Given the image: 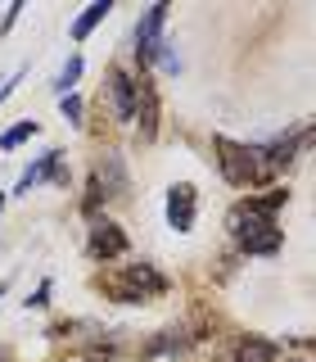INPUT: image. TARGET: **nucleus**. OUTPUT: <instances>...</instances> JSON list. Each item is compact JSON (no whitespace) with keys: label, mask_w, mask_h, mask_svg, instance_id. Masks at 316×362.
Masks as SVG:
<instances>
[{"label":"nucleus","mask_w":316,"mask_h":362,"mask_svg":"<svg viewBox=\"0 0 316 362\" xmlns=\"http://www.w3.org/2000/svg\"><path fill=\"white\" fill-rule=\"evenodd\" d=\"M167 290L172 286H167V276L154 263H127V267L109 272V276H99V294L113 299V303H127V308L150 303V299H163Z\"/></svg>","instance_id":"obj_1"},{"label":"nucleus","mask_w":316,"mask_h":362,"mask_svg":"<svg viewBox=\"0 0 316 362\" xmlns=\"http://www.w3.org/2000/svg\"><path fill=\"white\" fill-rule=\"evenodd\" d=\"M212 154H217V168H221V181L235 190H248L253 195L257 186H267V163L257 154V145H244V141H231V136H212Z\"/></svg>","instance_id":"obj_2"},{"label":"nucleus","mask_w":316,"mask_h":362,"mask_svg":"<svg viewBox=\"0 0 316 362\" xmlns=\"http://www.w3.org/2000/svg\"><path fill=\"white\" fill-rule=\"evenodd\" d=\"M289 204V190L285 186H271V190H257V195H248L244 204H235L231 213H226V231L240 240L248 231H262V226H276V213Z\"/></svg>","instance_id":"obj_3"},{"label":"nucleus","mask_w":316,"mask_h":362,"mask_svg":"<svg viewBox=\"0 0 316 362\" xmlns=\"http://www.w3.org/2000/svg\"><path fill=\"white\" fill-rule=\"evenodd\" d=\"M127 190V163H122L118 150H109L104 158H99L95 168H90V186H86V199H82V213L86 218H99V209Z\"/></svg>","instance_id":"obj_4"},{"label":"nucleus","mask_w":316,"mask_h":362,"mask_svg":"<svg viewBox=\"0 0 316 362\" xmlns=\"http://www.w3.org/2000/svg\"><path fill=\"white\" fill-rule=\"evenodd\" d=\"M131 249L127 240V231H122L113 218H90V231H86V258H95V263H118L122 254Z\"/></svg>","instance_id":"obj_5"},{"label":"nucleus","mask_w":316,"mask_h":362,"mask_svg":"<svg viewBox=\"0 0 316 362\" xmlns=\"http://www.w3.org/2000/svg\"><path fill=\"white\" fill-rule=\"evenodd\" d=\"M280 358V349L271 344L267 335H226L217 349H212V362H276Z\"/></svg>","instance_id":"obj_6"},{"label":"nucleus","mask_w":316,"mask_h":362,"mask_svg":"<svg viewBox=\"0 0 316 362\" xmlns=\"http://www.w3.org/2000/svg\"><path fill=\"white\" fill-rule=\"evenodd\" d=\"M167 14H172V5H167V0H158V5H150V9L140 14V23H135L131 50H135V59H140V68H150L158 41H163V23H167Z\"/></svg>","instance_id":"obj_7"},{"label":"nucleus","mask_w":316,"mask_h":362,"mask_svg":"<svg viewBox=\"0 0 316 362\" xmlns=\"http://www.w3.org/2000/svg\"><path fill=\"white\" fill-rule=\"evenodd\" d=\"M104 95H109L113 118H118V122H135V73H131V68H122V64L109 68Z\"/></svg>","instance_id":"obj_8"},{"label":"nucleus","mask_w":316,"mask_h":362,"mask_svg":"<svg viewBox=\"0 0 316 362\" xmlns=\"http://www.w3.org/2000/svg\"><path fill=\"white\" fill-rule=\"evenodd\" d=\"M135 122H140V141L154 145V136H158V90H154L150 68H135Z\"/></svg>","instance_id":"obj_9"},{"label":"nucleus","mask_w":316,"mask_h":362,"mask_svg":"<svg viewBox=\"0 0 316 362\" xmlns=\"http://www.w3.org/2000/svg\"><path fill=\"white\" fill-rule=\"evenodd\" d=\"M41 181H50V186H68V173H63V150H45L37 163L23 168V181H18V195H28L32 186H41Z\"/></svg>","instance_id":"obj_10"},{"label":"nucleus","mask_w":316,"mask_h":362,"mask_svg":"<svg viewBox=\"0 0 316 362\" xmlns=\"http://www.w3.org/2000/svg\"><path fill=\"white\" fill-rule=\"evenodd\" d=\"M195 213H199V195H195V186L176 181V186L167 190V226L186 235L190 226H195Z\"/></svg>","instance_id":"obj_11"},{"label":"nucleus","mask_w":316,"mask_h":362,"mask_svg":"<svg viewBox=\"0 0 316 362\" xmlns=\"http://www.w3.org/2000/svg\"><path fill=\"white\" fill-rule=\"evenodd\" d=\"M199 339H203V326H172V331L154 335L145 354H150V358H167V354H190V349H195Z\"/></svg>","instance_id":"obj_12"},{"label":"nucleus","mask_w":316,"mask_h":362,"mask_svg":"<svg viewBox=\"0 0 316 362\" xmlns=\"http://www.w3.org/2000/svg\"><path fill=\"white\" fill-rule=\"evenodd\" d=\"M240 254L244 258H276L280 254V245H285V235H280V226H262V231H248L240 235Z\"/></svg>","instance_id":"obj_13"},{"label":"nucleus","mask_w":316,"mask_h":362,"mask_svg":"<svg viewBox=\"0 0 316 362\" xmlns=\"http://www.w3.org/2000/svg\"><path fill=\"white\" fill-rule=\"evenodd\" d=\"M109 14H113V0H95V5H86L82 14H77V23H73V41H86Z\"/></svg>","instance_id":"obj_14"},{"label":"nucleus","mask_w":316,"mask_h":362,"mask_svg":"<svg viewBox=\"0 0 316 362\" xmlns=\"http://www.w3.org/2000/svg\"><path fill=\"white\" fill-rule=\"evenodd\" d=\"M41 127H37V118H23V122H14L9 132H0V150H18L23 141H32Z\"/></svg>","instance_id":"obj_15"},{"label":"nucleus","mask_w":316,"mask_h":362,"mask_svg":"<svg viewBox=\"0 0 316 362\" xmlns=\"http://www.w3.org/2000/svg\"><path fill=\"white\" fill-rule=\"evenodd\" d=\"M82 68H86V64H82V54H73V59L63 64V73L54 77V86H59V90H73V86H77V77H82Z\"/></svg>","instance_id":"obj_16"},{"label":"nucleus","mask_w":316,"mask_h":362,"mask_svg":"<svg viewBox=\"0 0 316 362\" xmlns=\"http://www.w3.org/2000/svg\"><path fill=\"white\" fill-rule=\"evenodd\" d=\"M154 59H158V64H163V68H167V73H181V54L172 50V41H167V37H163V41H158V50H154ZM154 59H150V64H154Z\"/></svg>","instance_id":"obj_17"},{"label":"nucleus","mask_w":316,"mask_h":362,"mask_svg":"<svg viewBox=\"0 0 316 362\" xmlns=\"http://www.w3.org/2000/svg\"><path fill=\"white\" fill-rule=\"evenodd\" d=\"M59 113L73 122V127H82V118H86V113H82V100H77V95H63V100H59Z\"/></svg>","instance_id":"obj_18"},{"label":"nucleus","mask_w":316,"mask_h":362,"mask_svg":"<svg viewBox=\"0 0 316 362\" xmlns=\"http://www.w3.org/2000/svg\"><path fill=\"white\" fill-rule=\"evenodd\" d=\"M45 303H50V281H41V290L28 294V308H45Z\"/></svg>","instance_id":"obj_19"},{"label":"nucleus","mask_w":316,"mask_h":362,"mask_svg":"<svg viewBox=\"0 0 316 362\" xmlns=\"http://www.w3.org/2000/svg\"><path fill=\"white\" fill-rule=\"evenodd\" d=\"M18 14H23V5H9V14H5V23H0V37H5V32L14 28V18H18Z\"/></svg>","instance_id":"obj_20"},{"label":"nucleus","mask_w":316,"mask_h":362,"mask_svg":"<svg viewBox=\"0 0 316 362\" xmlns=\"http://www.w3.org/2000/svg\"><path fill=\"white\" fill-rule=\"evenodd\" d=\"M14 86H18V73L9 77V82H0V105H5V100H9V90H14Z\"/></svg>","instance_id":"obj_21"},{"label":"nucleus","mask_w":316,"mask_h":362,"mask_svg":"<svg viewBox=\"0 0 316 362\" xmlns=\"http://www.w3.org/2000/svg\"><path fill=\"white\" fill-rule=\"evenodd\" d=\"M59 362H95V358H90V354H63Z\"/></svg>","instance_id":"obj_22"},{"label":"nucleus","mask_w":316,"mask_h":362,"mask_svg":"<svg viewBox=\"0 0 316 362\" xmlns=\"http://www.w3.org/2000/svg\"><path fill=\"white\" fill-rule=\"evenodd\" d=\"M0 209H5V195H0Z\"/></svg>","instance_id":"obj_23"},{"label":"nucleus","mask_w":316,"mask_h":362,"mask_svg":"<svg viewBox=\"0 0 316 362\" xmlns=\"http://www.w3.org/2000/svg\"><path fill=\"white\" fill-rule=\"evenodd\" d=\"M0 294H5V286H0Z\"/></svg>","instance_id":"obj_24"}]
</instances>
